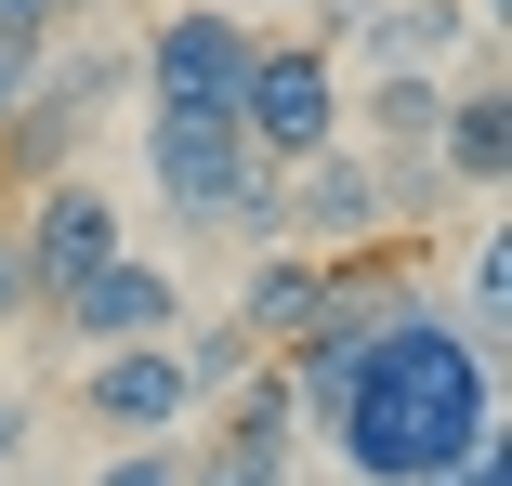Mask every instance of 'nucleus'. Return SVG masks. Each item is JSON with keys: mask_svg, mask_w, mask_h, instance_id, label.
<instances>
[{"mask_svg": "<svg viewBox=\"0 0 512 486\" xmlns=\"http://www.w3.org/2000/svg\"><path fill=\"white\" fill-rule=\"evenodd\" d=\"M473 434H499V355H473L460 316H434V289H421V303L355 355L342 408H329L342 486H421V473H447Z\"/></svg>", "mask_w": 512, "mask_h": 486, "instance_id": "f257e3e1", "label": "nucleus"}, {"mask_svg": "<svg viewBox=\"0 0 512 486\" xmlns=\"http://www.w3.org/2000/svg\"><path fill=\"white\" fill-rule=\"evenodd\" d=\"M145 184L171 198V224H224V237H289L276 224V171L250 158L237 106H145Z\"/></svg>", "mask_w": 512, "mask_h": 486, "instance_id": "f03ea898", "label": "nucleus"}, {"mask_svg": "<svg viewBox=\"0 0 512 486\" xmlns=\"http://www.w3.org/2000/svg\"><path fill=\"white\" fill-rule=\"evenodd\" d=\"M237 132H250V158H263V171H289V158H316V145H342V132H355V92H342L329 27H316V40H250Z\"/></svg>", "mask_w": 512, "mask_h": 486, "instance_id": "7ed1b4c3", "label": "nucleus"}, {"mask_svg": "<svg viewBox=\"0 0 512 486\" xmlns=\"http://www.w3.org/2000/svg\"><path fill=\"white\" fill-rule=\"evenodd\" d=\"M250 40H263V27H237L224 0H184V14H158V27H145L132 79H145V106H237Z\"/></svg>", "mask_w": 512, "mask_h": 486, "instance_id": "20e7f679", "label": "nucleus"}, {"mask_svg": "<svg viewBox=\"0 0 512 486\" xmlns=\"http://www.w3.org/2000/svg\"><path fill=\"white\" fill-rule=\"evenodd\" d=\"M276 224L302 237V250H355V237H394V198H381V158L342 132V145H316V158H289L276 171Z\"/></svg>", "mask_w": 512, "mask_h": 486, "instance_id": "39448f33", "label": "nucleus"}, {"mask_svg": "<svg viewBox=\"0 0 512 486\" xmlns=\"http://www.w3.org/2000/svg\"><path fill=\"white\" fill-rule=\"evenodd\" d=\"M14 237H27V263H40V303L53 289H79L92 263H119L132 250V224H119V198H106V171H40V198L14 211Z\"/></svg>", "mask_w": 512, "mask_h": 486, "instance_id": "423d86ee", "label": "nucleus"}, {"mask_svg": "<svg viewBox=\"0 0 512 486\" xmlns=\"http://www.w3.org/2000/svg\"><path fill=\"white\" fill-rule=\"evenodd\" d=\"M79 421L92 434H184L197 421V381H184V355L171 342H92L79 355Z\"/></svg>", "mask_w": 512, "mask_h": 486, "instance_id": "0eeeda50", "label": "nucleus"}, {"mask_svg": "<svg viewBox=\"0 0 512 486\" xmlns=\"http://www.w3.org/2000/svg\"><path fill=\"white\" fill-rule=\"evenodd\" d=\"M40 316H66L79 355H92V342H171V329H184V276L145 263V250H119V263H92L79 289H53Z\"/></svg>", "mask_w": 512, "mask_h": 486, "instance_id": "6e6552de", "label": "nucleus"}, {"mask_svg": "<svg viewBox=\"0 0 512 486\" xmlns=\"http://www.w3.org/2000/svg\"><path fill=\"white\" fill-rule=\"evenodd\" d=\"M434 171L473 184V198H499V184H512V92H499V66H473V79L447 92V119H434Z\"/></svg>", "mask_w": 512, "mask_h": 486, "instance_id": "1a4fd4ad", "label": "nucleus"}, {"mask_svg": "<svg viewBox=\"0 0 512 486\" xmlns=\"http://www.w3.org/2000/svg\"><path fill=\"white\" fill-rule=\"evenodd\" d=\"M302 316H316V250H302V237H263V250H250V276H237V329L276 355Z\"/></svg>", "mask_w": 512, "mask_h": 486, "instance_id": "9d476101", "label": "nucleus"}, {"mask_svg": "<svg viewBox=\"0 0 512 486\" xmlns=\"http://www.w3.org/2000/svg\"><path fill=\"white\" fill-rule=\"evenodd\" d=\"M434 119H447V66H381V79H368V145H381V158L434 145Z\"/></svg>", "mask_w": 512, "mask_h": 486, "instance_id": "9b49d317", "label": "nucleus"}, {"mask_svg": "<svg viewBox=\"0 0 512 486\" xmlns=\"http://www.w3.org/2000/svg\"><path fill=\"white\" fill-rule=\"evenodd\" d=\"M211 434H250V447H289V434H302V395H289V368H276V355L237 368L224 395H211Z\"/></svg>", "mask_w": 512, "mask_h": 486, "instance_id": "f8f14e48", "label": "nucleus"}, {"mask_svg": "<svg viewBox=\"0 0 512 486\" xmlns=\"http://www.w3.org/2000/svg\"><path fill=\"white\" fill-rule=\"evenodd\" d=\"M512 237L486 224V237H460V342L473 355H499V289H512V263H499Z\"/></svg>", "mask_w": 512, "mask_h": 486, "instance_id": "ddd939ff", "label": "nucleus"}, {"mask_svg": "<svg viewBox=\"0 0 512 486\" xmlns=\"http://www.w3.org/2000/svg\"><path fill=\"white\" fill-rule=\"evenodd\" d=\"M184 486H302V460L250 447V434H211V460H184Z\"/></svg>", "mask_w": 512, "mask_h": 486, "instance_id": "4468645a", "label": "nucleus"}, {"mask_svg": "<svg viewBox=\"0 0 512 486\" xmlns=\"http://www.w3.org/2000/svg\"><path fill=\"white\" fill-rule=\"evenodd\" d=\"M92 486H184V447L171 434H132L119 460H92Z\"/></svg>", "mask_w": 512, "mask_h": 486, "instance_id": "2eb2a0df", "label": "nucleus"}, {"mask_svg": "<svg viewBox=\"0 0 512 486\" xmlns=\"http://www.w3.org/2000/svg\"><path fill=\"white\" fill-rule=\"evenodd\" d=\"M53 40H66V27H0V119L40 92V53H53Z\"/></svg>", "mask_w": 512, "mask_h": 486, "instance_id": "dca6fc26", "label": "nucleus"}, {"mask_svg": "<svg viewBox=\"0 0 512 486\" xmlns=\"http://www.w3.org/2000/svg\"><path fill=\"white\" fill-rule=\"evenodd\" d=\"M14 316H40V263H27L14 224H0V329H14Z\"/></svg>", "mask_w": 512, "mask_h": 486, "instance_id": "f3484780", "label": "nucleus"}, {"mask_svg": "<svg viewBox=\"0 0 512 486\" xmlns=\"http://www.w3.org/2000/svg\"><path fill=\"white\" fill-rule=\"evenodd\" d=\"M421 486H512V447H499V434H473V447H460L447 473H421Z\"/></svg>", "mask_w": 512, "mask_h": 486, "instance_id": "a211bd4d", "label": "nucleus"}, {"mask_svg": "<svg viewBox=\"0 0 512 486\" xmlns=\"http://www.w3.org/2000/svg\"><path fill=\"white\" fill-rule=\"evenodd\" d=\"M0 27H66V0H0Z\"/></svg>", "mask_w": 512, "mask_h": 486, "instance_id": "6ab92c4d", "label": "nucleus"}, {"mask_svg": "<svg viewBox=\"0 0 512 486\" xmlns=\"http://www.w3.org/2000/svg\"><path fill=\"white\" fill-rule=\"evenodd\" d=\"M14 447H27V408H14V395H0V460H14Z\"/></svg>", "mask_w": 512, "mask_h": 486, "instance_id": "aec40b11", "label": "nucleus"}, {"mask_svg": "<svg viewBox=\"0 0 512 486\" xmlns=\"http://www.w3.org/2000/svg\"><path fill=\"white\" fill-rule=\"evenodd\" d=\"M342 14H355V0H316V27H342Z\"/></svg>", "mask_w": 512, "mask_h": 486, "instance_id": "412c9836", "label": "nucleus"}, {"mask_svg": "<svg viewBox=\"0 0 512 486\" xmlns=\"http://www.w3.org/2000/svg\"><path fill=\"white\" fill-rule=\"evenodd\" d=\"M79 14H106V0H66V27H79Z\"/></svg>", "mask_w": 512, "mask_h": 486, "instance_id": "4be33fe9", "label": "nucleus"}]
</instances>
